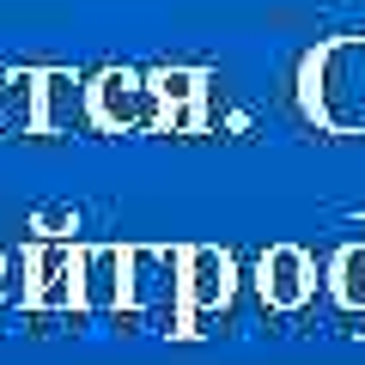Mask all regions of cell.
Instances as JSON below:
<instances>
[{
  "mask_svg": "<svg viewBox=\"0 0 365 365\" xmlns=\"http://www.w3.org/2000/svg\"><path fill=\"white\" fill-rule=\"evenodd\" d=\"M122 274H128L122 250H86V256H79V280H86V299L91 304H116Z\"/></svg>",
  "mask_w": 365,
  "mask_h": 365,
  "instance_id": "ba28073f",
  "label": "cell"
},
{
  "mask_svg": "<svg viewBox=\"0 0 365 365\" xmlns=\"http://www.w3.org/2000/svg\"><path fill=\"white\" fill-rule=\"evenodd\" d=\"M177 268H182V292H189L195 311H207V304H220L232 292V262L220 250H182Z\"/></svg>",
  "mask_w": 365,
  "mask_h": 365,
  "instance_id": "5b68a950",
  "label": "cell"
},
{
  "mask_svg": "<svg viewBox=\"0 0 365 365\" xmlns=\"http://www.w3.org/2000/svg\"><path fill=\"white\" fill-rule=\"evenodd\" d=\"M304 287H311V256H304V250L280 244V250L262 256V292H268L274 304H299Z\"/></svg>",
  "mask_w": 365,
  "mask_h": 365,
  "instance_id": "8992f818",
  "label": "cell"
},
{
  "mask_svg": "<svg viewBox=\"0 0 365 365\" xmlns=\"http://www.w3.org/2000/svg\"><path fill=\"white\" fill-rule=\"evenodd\" d=\"M0 134H6V79H0Z\"/></svg>",
  "mask_w": 365,
  "mask_h": 365,
  "instance_id": "8fae6325",
  "label": "cell"
},
{
  "mask_svg": "<svg viewBox=\"0 0 365 365\" xmlns=\"http://www.w3.org/2000/svg\"><path fill=\"white\" fill-rule=\"evenodd\" d=\"M37 134H91L86 73H73V67H37Z\"/></svg>",
  "mask_w": 365,
  "mask_h": 365,
  "instance_id": "277c9868",
  "label": "cell"
},
{
  "mask_svg": "<svg viewBox=\"0 0 365 365\" xmlns=\"http://www.w3.org/2000/svg\"><path fill=\"white\" fill-rule=\"evenodd\" d=\"M6 134H37V67H6Z\"/></svg>",
  "mask_w": 365,
  "mask_h": 365,
  "instance_id": "9c48e42d",
  "label": "cell"
},
{
  "mask_svg": "<svg viewBox=\"0 0 365 365\" xmlns=\"http://www.w3.org/2000/svg\"><path fill=\"white\" fill-rule=\"evenodd\" d=\"M86 110H91V134H158V98L146 73H134V67L86 73Z\"/></svg>",
  "mask_w": 365,
  "mask_h": 365,
  "instance_id": "7a4b0ae2",
  "label": "cell"
},
{
  "mask_svg": "<svg viewBox=\"0 0 365 365\" xmlns=\"http://www.w3.org/2000/svg\"><path fill=\"white\" fill-rule=\"evenodd\" d=\"M292 98L317 134H365V37H335L304 49L292 73Z\"/></svg>",
  "mask_w": 365,
  "mask_h": 365,
  "instance_id": "6da1fadb",
  "label": "cell"
},
{
  "mask_svg": "<svg viewBox=\"0 0 365 365\" xmlns=\"http://www.w3.org/2000/svg\"><path fill=\"white\" fill-rule=\"evenodd\" d=\"M79 274V256L67 244H37L31 250V280H37V299L43 304H55V299H67V280Z\"/></svg>",
  "mask_w": 365,
  "mask_h": 365,
  "instance_id": "52a82bcc",
  "label": "cell"
},
{
  "mask_svg": "<svg viewBox=\"0 0 365 365\" xmlns=\"http://www.w3.org/2000/svg\"><path fill=\"white\" fill-rule=\"evenodd\" d=\"M335 292L347 304H365V244H347L335 256Z\"/></svg>",
  "mask_w": 365,
  "mask_h": 365,
  "instance_id": "30bf717a",
  "label": "cell"
},
{
  "mask_svg": "<svg viewBox=\"0 0 365 365\" xmlns=\"http://www.w3.org/2000/svg\"><path fill=\"white\" fill-rule=\"evenodd\" d=\"M146 86L158 98V134H213L220 128V116H213L220 86H213L207 67H153Z\"/></svg>",
  "mask_w": 365,
  "mask_h": 365,
  "instance_id": "3957f363",
  "label": "cell"
}]
</instances>
